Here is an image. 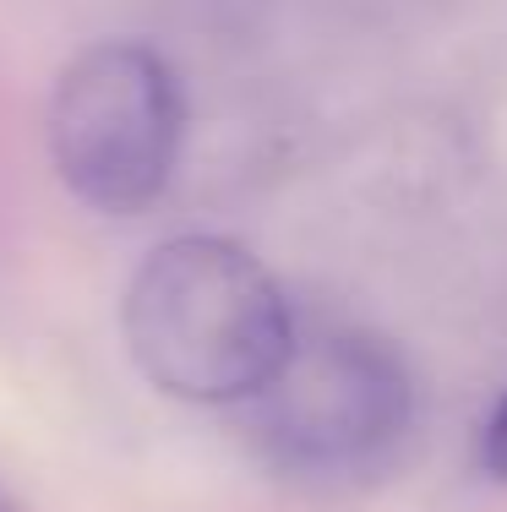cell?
Segmentation results:
<instances>
[{
	"instance_id": "cell-1",
	"label": "cell",
	"mask_w": 507,
	"mask_h": 512,
	"mask_svg": "<svg viewBox=\"0 0 507 512\" xmlns=\"http://www.w3.org/2000/svg\"><path fill=\"white\" fill-rule=\"evenodd\" d=\"M120 316L142 376L186 404H246L295 344L279 278L219 235L164 240L131 273Z\"/></svg>"
},
{
	"instance_id": "cell-2",
	"label": "cell",
	"mask_w": 507,
	"mask_h": 512,
	"mask_svg": "<svg viewBox=\"0 0 507 512\" xmlns=\"http://www.w3.org/2000/svg\"><path fill=\"white\" fill-rule=\"evenodd\" d=\"M262 458L300 480H355L415 431V376L393 344L355 327H295L284 365L246 398Z\"/></svg>"
},
{
	"instance_id": "cell-3",
	"label": "cell",
	"mask_w": 507,
	"mask_h": 512,
	"mask_svg": "<svg viewBox=\"0 0 507 512\" xmlns=\"http://www.w3.org/2000/svg\"><path fill=\"white\" fill-rule=\"evenodd\" d=\"M186 142V93L137 39L88 44L55 82L50 158L71 197L99 213H142L164 197Z\"/></svg>"
},
{
	"instance_id": "cell-4",
	"label": "cell",
	"mask_w": 507,
	"mask_h": 512,
	"mask_svg": "<svg viewBox=\"0 0 507 512\" xmlns=\"http://www.w3.org/2000/svg\"><path fill=\"white\" fill-rule=\"evenodd\" d=\"M480 463H486V474L507 480V393H502V404L486 414V431H480Z\"/></svg>"
},
{
	"instance_id": "cell-5",
	"label": "cell",
	"mask_w": 507,
	"mask_h": 512,
	"mask_svg": "<svg viewBox=\"0 0 507 512\" xmlns=\"http://www.w3.org/2000/svg\"><path fill=\"white\" fill-rule=\"evenodd\" d=\"M0 512H6V502H0Z\"/></svg>"
}]
</instances>
